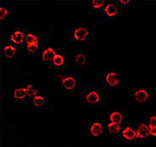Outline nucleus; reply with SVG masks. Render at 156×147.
<instances>
[{
  "label": "nucleus",
  "mask_w": 156,
  "mask_h": 147,
  "mask_svg": "<svg viewBox=\"0 0 156 147\" xmlns=\"http://www.w3.org/2000/svg\"><path fill=\"white\" fill-rule=\"evenodd\" d=\"M83 101L90 105H96L101 100L102 94L98 89H83L82 91Z\"/></svg>",
  "instance_id": "nucleus-2"
},
{
  "label": "nucleus",
  "mask_w": 156,
  "mask_h": 147,
  "mask_svg": "<svg viewBox=\"0 0 156 147\" xmlns=\"http://www.w3.org/2000/svg\"><path fill=\"white\" fill-rule=\"evenodd\" d=\"M150 128V134L156 136V127H149Z\"/></svg>",
  "instance_id": "nucleus-26"
},
{
  "label": "nucleus",
  "mask_w": 156,
  "mask_h": 147,
  "mask_svg": "<svg viewBox=\"0 0 156 147\" xmlns=\"http://www.w3.org/2000/svg\"><path fill=\"white\" fill-rule=\"evenodd\" d=\"M106 0H91L89 4V8L90 10H98V9H102L107 4Z\"/></svg>",
  "instance_id": "nucleus-16"
},
{
  "label": "nucleus",
  "mask_w": 156,
  "mask_h": 147,
  "mask_svg": "<svg viewBox=\"0 0 156 147\" xmlns=\"http://www.w3.org/2000/svg\"><path fill=\"white\" fill-rule=\"evenodd\" d=\"M57 55V50L54 48H47L41 53V58L44 62H52L53 58Z\"/></svg>",
  "instance_id": "nucleus-14"
},
{
  "label": "nucleus",
  "mask_w": 156,
  "mask_h": 147,
  "mask_svg": "<svg viewBox=\"0 0 156 147\" xmlns=\"http://www.w3.org/2000/svg\"><path fill=\"white\" fill-rule=\"evenodd\" d=\"M110 122L121 124L123 121V115L119 110H113L109 113Z\"/></svg>",
  "instance_id": "nucleus-18"
},
{
  "label": "nucleus",
  "mask_w": 156,
  "mask_h": 147,
  "mask_svg": "<svg viewBox=\"0 0 156 147\" xmlns=\"http://www.w3.org/2000/svg\"><path fill=\"white\" fill-rule=\"evenodd\" d=\"M148 127H156V116H150L148 118Z\"/></svg>",
  "instance_id": "nucleus-24"
},
{
  "label": "nucleus",
  "mask_w": 156,
  "mask_h": 147,
  "mask_svg": "<svg viewBox=\"0 0 156 147\" xmlns=\"http://www.w3.org/2000/svg\"><path fill=\"white\" fill-rule=\"evenodd\" d=\"M120 9H121V6L118 4V2L116 3L108 2L104 6V8L102 9V14L107 18H114L120 12Z\"/></svg>",
  "instance_id": "nucleus-4"
},
{
  "label": "nucleus",
  "mask_w": 156,
  "mask_h": 147,
  "mask_svg": "<svg viewBox=\"0 0 156 147\" xmlns=\"http://www.w3.org/2000/svg\"><path fill=\"white\" fill-rule=\"evenodd\" d=\"M19 51V47L12 43H6L2 46V53L6 58H13Z\"/></svg>",
  "instance_id": "nucleus-7"
},
{
  "label": "nucleus",
  "mask_w": 156,
  "mask_h": 147,
  "mask_svg": "<svg viewBox=\"0 0 156 147\" xmlns=\"http://www.w3.org/2000/svg\"><path fill=\"white\" fill-rule=\"evenodd\" d=\"M136 134H137V139L139 140L148 139V137L150 135V128L148 124L142 123L138 125L136 128Z\"/></svg>",
  "instance_id": "nucleus-10"
},
{
  "label": "nucleus",
  "mask_w": 156,
  "mask_h": 147,
  "mask_svg": "<svg viewBox=\"0 0 156 147\" xmlns=\"http://www.w3.org/2000/svg\"><path fill=\"white\" fill-rule=\"evenodd\" d=\"M131 98L137 103H143L148 99L149 93L146 89H134L130 91Z\"/></svg>",
  "instance_id": "nucleus-6"
},
{
  "label": "nucleus",
  "mask_w": 156,
  "mask_h": 147,
  "mask_svg": "<svg viewBox=\"0 0 156 147\" xmlns=\"http://www.w3.org/2000/svg\"><path fill=\"white\" fill-rule=\"evenodd\" d=\"M13 96H14L15 101H21L27 98V95L25 86H16L14 90Z\"/></svg>",
  "instance_id": "nucleus-12"
},
{
  "label": "nucleus",
  "mask_w": 156,
  "mask_h": 147,
  "mask_svg": "<svg viewBox=\"0 0 156 147\" xmlns=\"http://www.w3.org/2000/svg\"><path fill=\"white\" fill-rule=\"evenodd\" d=\"M88 28H84V27H80V28H76L73 30L70 34V37L76 39V40H84L88 37Z\"/></svg>",
  "instance_id": "nucleus-9"
},
{
  "label": "nucleus",
  "mask_w": 156,
  "mask_h": 147,
  "mask_svg": "<svg viewBox=\"0 0 156 147\" xmlns=\"http://www.w3.org/2000/svg\"><path fill=\"white\" fill-rule=\"evenodd\" d=\"M68 63V59L63 55L57 54L52 60V63L55 67H65Z\"/></svg>",
  "instance_id": "nucleus-17"
},
{
  "label": "nucleus",
  "mask_w": 156,
  "mask_h": 147,
  "mask_svg": "<svg viewBox=\"0 0 156 147\" xmlns=\"http://www.w3.org/2000/svg\"><path fill=\"white\" fill-rule=\"evenodd\" d=\"M106 127H107V130L111 134H117L122 131L123 126L121 124L109 122L106 125Z\"/></svg>",
  "instance_id": "nucleus-19"
},
{
  "label": "nucleus",
  "mask_w": 156,
  "mask_h": 147,
  "mask_svg": "<svg viewBox=\"0 0 156 147\" xmlns=\"http://www.w3.org/2000/svg\"><path fill=\"white\" fill-rule=\"evenodd\" d=\"M25 30L22 29H16L13 31L10 36H9V42L12 43L14 45H21L23 42H25L26 37Z\"/></svg>",
  "instance_id": "nucleus-8"
},
{
  "label": "nucleus",
  "mask_w": 156,
  "mask_h": 147,
  "mask_svg": "<svg viewBox=\"0 0 156 147\" xmlns=\"http://www.w3.org/2000/svg\"><path fill=\"white\" fill-rule=\"evenodd\" d=\"M130 3V1L129 0H119L118 1V4L122 7V5H126Z\"/></svg>",
  "instance_id": "nucleus-25"
},
{
  "label": "nucleus",
  "mask_w": 156,
  "mask_h": 147,
  "mask_svg": "<svg viewBox=\"0 0 156 147\" xmlns=\"http://www.w3.org/2000/svg\"><path fill=\"white\" fill-rule=\"evenodd\" d=\"M55 80H56V82H58L64 89L68 90L69 92H73L79 83L76 77L73 75H57L55 76Z\"/></svg>",
  "instance_id": "nucleus-3"
},
{
  "label": "nucleus",
  "mask_w": 156,
  "mask_h": 147,
  "mask_svg": "<svg viewBox=\"0 0 156 147\" xmlns=\"http://www.w3.org/2000/svg\"><path fill=\"white\" fill-rule=\"evenodd\" d=\"M26 91H27V97H30L31 99L33 98L35 96H37L38 93V89L35 87L33 83H27L26 84L25 86Z\"/></svg>",
  "instance_id": "nucleus-20"
},
{
  "label": "nucleus",
  "mask_w": 156,
  "mask_h": 147,
  "mask_svg": "<svg viewBox=\"0 0 156 147\" xmlns=\"http://www.w3.org/2000/svg\"><path fill=\"white\" fill-rule=\"evenodd\" d=\"M121 76L113 68L105 69L102 73V84L108 87H119L121 85Z\"/></svg>",
  "instance_id": "nucleus-1"
},
{
  "label": "nucleus",
  "mask_w": 156,
  "mask_h": 147,
  "mask_svg": "<svg viewBox=\"0 0 156 147\" xmlns=\"http://www.w3.org/2000/svg\"><path fill=\"white\" fill-rule=\"evenodd\" d=\"M9 14V9L8 7H0V16H1V19L3 20L5 17Z\"/></svg>",
  "instance_id": "nucleus-23"
},
{
  "label": "nucleus",
  "mask_w": 156,
  "mask_h": 147,
  "mask_svg": "<svg viewBox=\"0 0 156 147\" xmlns=\"http://www.w3.org/2000/svg\"><path fill=\"white\" fill-rule=\"evenodd\" d=\"M26 47L29 52H35L38 50L39 48V42L38 43H32V44H28L26 45Z\"/></svg>",
  "instance_id": "nucleus-22"
},
{
  "label": "nucleus",
  "mask_w": 156,
  "mask_h": 147,
  "mask_svg": "<svg viewBox=\"0 0 156 147\" xmlns=\"http://www.w3.org/2000/svg\"><path fill=\"white\" fill-rule=\"evenodd\" d=\"M32 43H38V37L34 33H27L25 37V44H32Z\"/></svg>",
  "instance_id": "nucleus-21"
},
{
  "label": "nucleus",
  "mask_w": 156,
  "mask_h": 147,
  "mask_svg": "<svg viewBox=\"0 0 156 147\" xmlns=\"http://www.w3.org/2000/svg\"><path fill=\"white\" fill-rule=\"evenodd\" d=\"M121 134H122L124 140L126 142H133V141L137 139L136 129L134 128V127L129 125V124L123 126Z\"/></svg>",
  "instance_id": "nucleus-5"
},
{
  "label": "nucleus",
  "mask_w": 156,
  "mask_h": 147,
  "mask_svg": "<svg viewBox=\"0 0 156 147\" xmlns=\"http://www.w3.org/2000/svg\"><path fill=\"white\" fill-rule=\"evenodd\" d=\"M31 102L36 108H44L47 105V97L37 95L31 99Z\"/></svg>",
  "instance_id": "nucleus-15"
},
{
  "label": "nucleus",
  "mask_w": 156,
  "mask_h": 147,
  "mask_svg": "<svg viewBox=\"0 0 156 147\" xmlns=\"http://www.w3.org/2000/svg\"><path fill=\"white\" fill-rule=\"evenodd\" d=\"M103 132V125L101 122H94L89 126V133L91 136H100Z\"/></svg>",
  "instance_id": "nucleus-13"
},
{
  "label": "nucleus",
  "mask_w": 156,
  "mask_h": 147,
  "mask_svg": "<svg viewBox=\"0 0 156 147\" xmlns=\"http://www.w3.org/2000/svg\"><path fill=\"white\" fill-rule=\"evenodd\" d=\"M88 63V56L83 50L75 51V64L79 67H84Z\"/></svg>",
  "instance_id": "nucleus-11"
}]
</instances>
